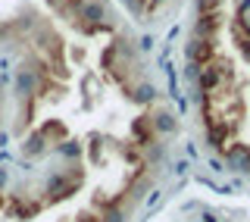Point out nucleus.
I'll list each match as a JSON object with an SVG mask.
<instances>
[{
	"label": "nucleus",
	"mask_w": 250,
	"mask_h": 222,
	"mask_svg": "<svg viewBox=\"0 0 250 222\" xmlns=\"http://www.w3.org/2000/svg\"><path fill=\"white\" fill-rule=\"evenodd\" d=\"M163 0H141V10H144V6H160Z\"/></svg>",
	"instance_id": "f257e3e1"
}]
</instances>
